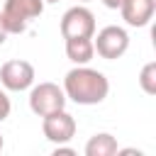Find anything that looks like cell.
Segmentation results:
<instances>
[{
  "mask_svg": "<svg viewBox=\"0 0 156 156\" xmlns=\"http://www.w3.org/2000/svg\"><path fill=\"white\" fill-rule=\"evenodd\" d=\"M63 93L66 100H73L76 105H100L110 93V80L102 71L85 66H73L63 76Z\"/></svg>",
  "mask_w": 156,
  "mask_h": 156,
  "instance_id": "6da1fadb",
  "label": "cell"
},
{
  "mask_svg": "<svg viewBox=\"0 0 156 156\" xmlns=\"http://www.w3.org/2000/svg\"><path fill=\"white\" fill-rule=\"evenodd\" d=\"M41 12H44V0H5V5L0 10L7 34L27 32L29 22L37 20Z\"/></svg>",
  "mask_w": 156,
  "mask_h": 156,
  "instance_id": "7a4b0ae2",
  "label": "cell"
},
{
  "mask_svg": "<svg viewBox=\"0 0 156 156\" xmlns=\"http://www.w3.org/2000/svg\"><path fill=\"white\" fill-rule=\"evenodd\" d=\"M29 110L37 117H44V115L56 112V110H66V93H63V88L58 83H51V80L32 85V90H29Z\"/></svg>",
  "mask_w": 156,
  "mask_h": 156,
  "instance_id": "3957f363",
  "label": "cell"
},
{
  "mask_svg": "<svg viewBox=\"0 0 156 156\" xmlns=\"http://www.w3.org/2000/svg\"><path fill=\"white\" fill-rule=\"evenodd\" d=\"M93 46H95V54L100 58L115 61V58H122L127 54V49H129V34H127L124 27L107 24L98 34H93Z\"/></svg>",
  "mask_w": 156,
  "mask_h": 156,
  "instance_id": "277c9868",
  "label": "cell"
},
{
  "mask_svg": "<svg viewBox=\"0 0 156 156\" xmlns=\"http://www.w3.org/2000/svg\"><path fill=\"white\" fill-rule=\"evenodd\" d=\"M34 78H37L34 66L24 58H10L0 68V85L5 90H12V93L29 90L34 85Z\"/></svg>",
  "mask_w": 156,
  "mask_h": 156,
  "instance_id": "5b68a950",
  "label": "cell"
},
{
  "mask_svg": "<svg viewBox=\"0 0 156 156\" xmlns=\"http://www.w3.org/2000/svg\"><path fill=\"white\" fill-rule=\"evenodd\" d=\"M61 37L63 39H76V37H93L95 34V15L85 5H73L63 12L61 17Z\"/></svg>",
  "mask_w": 156,
  "mask_h": 156,
  "instance_id": "8992f818",
  "label": "cell"
},
{
  "mask_svg": "<svg viewBox=\"0 0 156 156\" xmlns=\"http://www.w3.org/2000/svg\"><path fill=\"white\" fill-rule=\"evenodd\" d=\"M41 132L51 144H68L76 136V119L66 110H56L41 117Z\"/></svg>",
  "mask_w": 156,
  "mask_h": 156,
  "instance_id": "52a82bcc",
  "label": "cell"
},
{
  "mask_svg": "<svg viewBox=\"0 0 156 156\" xmlns=\"http://www.w3.org/2000/svg\"><path fill=\"white\" fill-rule=\"evenodd\" d=\"M119 12L129 27H146L154 20L156 0H124L119 5Z\"/></svg>",
  "mask_w": 156,
  "mask_h": 156,
  "instance_id": "ba28073f",
  "label": "cell"
},
{
  "mask_svg": "<svg viewBox=\"0 0 156 156\" xmlns=\"http://www.w3.org/2000/svg\"><path fill=\"white\" fill-rule=\"evenodd\" d=\"M66 56L71 63L76 66H85L93 61L95 56V46H93V37H76V39H66Z\"/></svg>",
  "mask_w": 156,
  "mask_h": 156,
  "instance_id": "9c48e42d",
  "label": "cell"
},
{
  "mask_svg": "<svg viewBox=\"0 0 156 156\" xmlns=\"http://www.w3.org/2000/svg\"><path fill=\"white\" fill-rule=\"evenodd\" d=\"M119 149L117 139L107 132H100V134H93L85 144V156H115Z\"/></svg>",
  "mask_w": 156,
  "mask_h": 156,
  "instance_id": "30bf717a",
  "label": "cell"
},
{
  "mask_svg": "<svg viewBox=\"0 0 156 156\" xmlns=\"http://www.w3.org/2000/svg\"><path fill=\"white\" fill-rule=\"evenodd\" d=\"M139 88L146 95H156V61H149L139 71Z\"/></svg>",
  "mask_w": 156,
  "mask_h": 156,
  "instance_id": "8fae6325",
  "label": "cell"
},
{
  "mask_svg": "<svg viewBox=\"0 0 156 156\" xmlns=\"http://www.w3.org/2000/svg\"><path fill=\"white\" fill-rule=\"evenodd\" d=\"M10 110H12V102H10L7 93L0 88V122H5V119L10 117Z\"/></svg>",
  "mask_w": 156,
  "mask_h": 156,
  "instance_id": "7c38bea8",
  "label": "cell"
},
{
  "mask_svg": "<svg viewBox=\"0 0 156 156\" xmlns=\"http://www.w3.org/2000/svg\"><path fill=\"white\" fill-rule=\"evenodd\" d=\"M76 156V151L71 149V146H66V144H56V149H54V156Z\"/></svg>",
  "mask_w": 156,
  "mask_h": 156,
  "instance_id": "4fadbf2b",
  "label": "cell"
},
{
  "mask_svg": "<svg viewBox=\"0 0 156 156\" xmlns=\"http://www.w3.org/2000/svg\"><path fill=\"white\" fill-rule=\"evenodd\" d=\"M122 2H124V0H102V5H105L107 10H119Z\"/></svg>",
  "mask_w": 156,
  "mask_h": 156,
  "instance_id": "5bb4252c",
  "label": "cell"
},
{
  "mask_svg": "<svg viewBox=\"0 0 156 156\" xmlns=\"http://www.w3.org/2000/svg\"><path fill=\"white\" fill-rule=\"evenodd\" d=\"M5 39H7V29H5V22H2V15H0V46L5 44Z\"/></svg>",
  "mask_w": 156,
  "mask_h": 156,
  "instance_id": "9a60e30c",
  "label": "cell"
},
{
  "mask_svg": "<svg viewBox=\"0 0 156 156\" xmlns=\"http://www.w3.org/2000/svg\"><path fill=\"white\" fill-rule=\"evenodd\" d=\"M2 146H5V139H2V134H0V151H2Z\"/></svg>",
  "mask_w": 156,
  "mask_h": 156,
  "instance_id": "2e32d148",
  "label": "cell"
},
{
  "mask_svg": "<svg viewBox=\"0 0 156 156\" xmlns=\"http://www.w3.org/2000/svg\"><path fill=\"white\" fill-rule=\"evenodd\" d=\"M44 2H58V0H44Z\"/></svg>",
  "mask_w": 156,
  "mask_h": 156,
  "instance_id": "e0dca14e",
  "label": "cell"
},
{
  "mask_svg": "<svg viewBox=\"0 0 156 156\" xmlns=\"http://www.w3.org/2000/svg\"><path fill=\"white\" fill-rule=\"evenodd\" d=\"M80 2H88V0H80Z\"/></svg>",
  "mask_w": 156,
  "mask_h": 156,
  "instance_id": "ac0fdd59",
  "label": "cell"
}]
</instances>
